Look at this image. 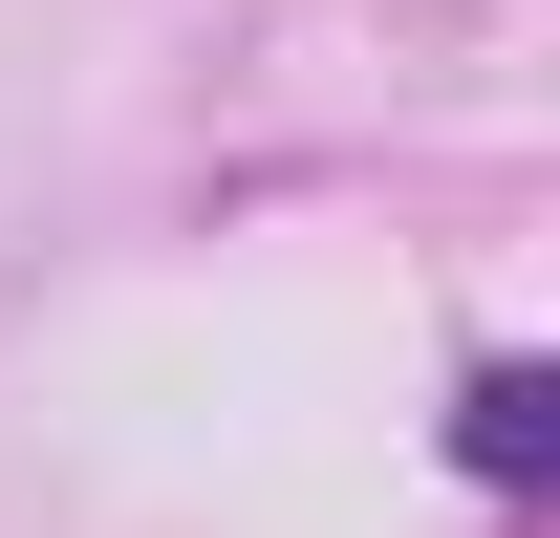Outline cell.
<instances>
[{"mask_svg": "<svg viewBox=\"0 0 560 538\" xmlns=\"http://www.w3.org/2000/svg\"><path fill=\"white\" fill-rule=\"evenodd\" d=\"M453 453L517 495V473H560V366H475V409H453Z\"/></svg>", "mask_w": 560, "mask_h": 538, "instance_id": "obj_1", "label": "cell"}]
</instances>
